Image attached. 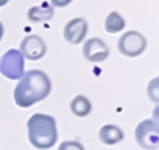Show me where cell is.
Returning a JSON list of instances; mask_svg holds the SVG:
<instances>
[{
	"instance_id": "cell-1",
	"label": "cell",
	"mask_w": 159,
	"mask_h": 150,
	"mask_svg": "<svg viewBox=\"0 0 159 150\" xmlns=\"http://www.w3.org/2000/svg\"><path fill=\"white\" fill-rule=\"evenodd\" d=\"M51 78L46 72L40 69L27 70L18 80L15 88V102L22 109L32 107L34 104L46 99L51 93Z\"/></svg>"
},
{
	"instance_id": "cell-2",
	"label": "cell",
	"mask_w": 159,
	"mask_h": 150,
	"mask_svg": "<svg viewBox=\"0 0 159 150\" xmlns=\"http://www.w3.org/2000/svg\"><path fill=\"white\" fill-rule=\"evenodd\" d=\"M29 142L38 150H48L57 142V123L56 118L46 114H34L27 120Z\"/></svg>"
},
{
	"instance_id": "cell-3",
	"label": "cell",
	"mask_w": 159,
	"mask_h": 150,
	"mask_svg": "<svg viewBox=\"0 0 159 150\" xmlns=\"http://www.w3.org/2000/svg\"><path fill=\"white\" fill-rule=\"evenodd\" d=\"M135 141L145 150L159 148V125L153 118L142 120L135 128Z\"/></svg>"
},
{
	"instance_id": "cell-4",
	"label": "cell",
	"mask_w": 159,
	"mask_h": 150,
	"mask_svg": "<svg viewBox=\"0 0 159 150\" xmlns=\"http://www.w3.org/2000/svg\"><path fill=\"white\" fill-rule=\"evenodd\" d=\"M147 37L137 31H129L124 32L118 40V50L123 56L127 58H137L147 50Z\"/></svg>"
},
{
	"instance_id": "cell-5",
	"label": "cell",
	"mask_w": 159,
	"mask_h": 150,
	"mask_svg": "<svg viewBox=\"0 0 159 150\" xmlns=\"http://www.w3.org/2000/svg\"><path fill=\"white\" fill-rule=\"evenodd\" d=\"M25 59L19 50H8L0 58V74L10 80H19L24 74Z\"/></svg>"
},
{
	"instance_id": "cell-6",
	"label": "cell",
	"mask_w": 159,
	"mask_h": 150,
	"mask_svg": "<svg viewBox=\"0 0 159 150\" xmlns=\"http://www.w3.org/2000/svg\"><path fill=\"white\" fill-rule=\"evenodd\" d=\"M83 56L88 62L92 64H100L103 61H107L110 56V48L108 45L103 42L102 38L94 37V38H88L84 45H83Z\"/></svg>"
},
{
	"instance_id": "cell-7",
	"label": "cell",
	"mask_w": 159,
	"mask_h": 150,
	"mask_svg": "<svg viewBox=\"0 0 159 150\" xmlns=\"http://www.w3.org/2000/svg\"><path fill=\"white\" fill-rule=\"evenodd\" d=\"M46 43L45 40L40 37V35H27L22 38V42L19 45V51L24 56V59H29V61H38L42 59L45 54H46Z\"/></svg>"
},
{
	"instance_id": "cell-8",
	"label": "cell",
	"mask_w": 159,
	"mask_h": 150,
	"mask_svg": "<svg viewBox=\"0 0 159 150\" xmlns=\"http://www.w3.org/2000/svg\"><path fill=\"white\" fill-rule=\"evenodd\" d=\"M88 34V22L84 18H73L64 27V38L70 45H78L86 38Z\"/></svg>"
},
{
	"instance_id": "cell-9",
	"label": "cell",
	"mask_w": 159,
	"mask_h": 150,
	"mask_svg": "<svg viewBox=\"0 0 159 150\" xmlns=\"http://www.w3.org/2000/svg\"><path fill=\"white\" fill-rule=\"evenodd\" d=\"M99 139L105 145H115L124 139V133L116 125H103L99 131Z\"/></svg>"
},
{
	"instance_id": "cell-10",
	"label": "cell",
	"mask_w": 159,
	"mask_h": 150,
	"mask_svg": "<svg viewBox=\"0 0 159 150\" xmlns=\"http://www.w3.org/2000/svg\"><path fill=\"white\" fill-rule=\"evenodd\" d=\"M54 16V7L49 3H40L35 7H30L27 11V19L30 22H45Z\"/></svg>"
},
{
	"instance_id": "cell-11",
	"label": "cell",
	"mask_w": 159,
	"mask_h": 150,
	"mask_svg": "<svg viewBox=\"0 0 159 150\" xmlns=\"http://www.w3.org/2000/svg\"><path fill=\"white\" fill-rule=\"evenodd\" d=\"M70 110L75 117H88L92 110V104L86 96L78 94V96H75L70 102Z\"/></svg>"
},
{
	"instance_id": "cell-12",
	"label": "cell",
	"mask_w": 159,
	"mask_h": 150,
	"mask_svg": "<svg viewBox=\"0 0 159 150\" xmlns=\"http://www.w3.org/2000/svg\"><path fill=\"white\" fill-rule=\"evenodd\" d=\"M103 27L108 34H118L126 27V19H124V16L121 15V13L111 11V13H108V16L105 18Z\"/></svg>"
},
{
	"instance_id": "cell-13",
	"label": "cell",
	"mask_w": 159,
	"mask_h": 150,
	"mask_svg": "<svg viewBox=\"0 0 159 150\" xmlns=\"http://www.w3.org/2000/svg\"><path fill=\"white\" fill-rule=\"evenodd\" d=\"M147 94L151 102L159 104V77H154L150 80V83L147 86Z\"/></svg>"
},
{
	"instance_id": "cell-14",
	"label": "cell",
	"mask_w": 159,
	"mask_h": 150,
	"mask_svg": "<svg viewBox=\"0 0 159 150\" xmlns=\"http://www.w3.org/2000/svg\"><path fill=\"white\" fill-rule=\"evenodd\" d=\"M57 150H84V147L78 141H64L59 144Z\"/></svg>"
},
{
	"instance_id": "cell-15",
	"label": "cell",
	"mask_w": 159,
	"mask_h": 150,
	"mask_svg": "<svg viewBox=\"0 0 159 150\" xmlns=\"http://www.w3.org/2000/svg\"><path fill=\"white\" fill-rule=\"evenodd\" d=\"M72 3V0H51V5L54 8H64Z\"/></svg>"
},
{
	"instance_id": "cell-16",
	"label": "cell",
	"mask_w": 159,
	"mask_h": 150,
	"mask_svg": "<svg viewBox=\"0 0 159 150\" xmlns=\"http://www.w3.org/2000/svg\"><path fill=\"white\" fill-rule=\"evenodd\" d=\"M153 120L156 121V123L159 125V104H156L154 110H153Z\"/></svg>"
},
{
	"instance_id": "cell-17",
	"label": "cell",
	"mask_w": 159,
	"mask_h": 150,
	"mask_svg": "<svg viewBox=\"0 0 159 150\" xmlns=\"http://www.w3.org/2000/svg\"><path fill=\"white\" fill-rule=\"evenodd\" d=\"M5 35V27H3V22L0 21V42H2V38Z\"/></svg>"
},
{
	"instance_id": "cell-18",
	"label": "cell",
	"mask_w": 159,
	"mask_h": 150,
	"mask_svg": "<svg viewBox=\"0 0 159 150\" xmlns=\"http://www.w3.org/2000/svg\"><path fill=\"white\" fill-rule=\"evenodd\" d=\"M8 2H10V0H0V7H5Z\"/></svg>"
}]
</instances>
